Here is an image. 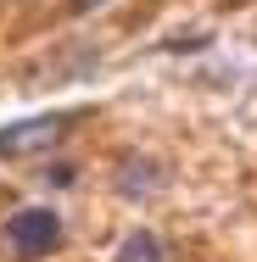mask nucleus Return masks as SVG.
Masks as SVG:
<instances>
[{
	"label": "nucleus",
	"mask_w": 257,
	"mask_h": 262,
	"mask_svg": "<svg viewBox=\"0 0 257 262\" xmlns=\"http://www.w3.org/2000/svg\"><path fill=\"white\" fill-rule=\"evenodd\" d=\"M6 240H11V251L17 257H51L56 246H62V217L51 207H23L6 217Z\"/></svg>",
	"instance_id": "1"
},
{
	"label": "nucleus",
	"mask_w": 257,
	"mask_h": 262,
	"mask_svg": "<svg viewBox=\"0 0 257 262\" xmlns=\"http://www.w3.org/2000/svg\"><path fill=\"white\" fill-rule=\"evenodd\" d=\"M62 128H67V117H23V123L0 128V157L23 162V157H39V151H56Z\"/></svg>",
	"instance_id": "2"
},
{
	"label": "nucleus",
	"mask_w": 257,
	"mask_h": 262,
	"mask_svg": "<svg viewBox=\"0 0 257 262\" xmlns=\"http://www.w3.org/2000/svg\"><path fill=\"white\" fill-rule=\"evenodd\" d=\"M117 262H162V246H156L151 229H134L123 246H117Z\"/></svg>",
	"instance_id": "3"
},
{
	"label": "nucleus",
	"mask_w": 257,
	"mask_h": 262,
	"mask_svg": "<svg viewBox=\"0 0 257 262\" xmlns=\"http://www.w3.org/2000/svg\"><path fill=\"white\" fill-rule=\"evenodd\" d=\"M95 6H101V0H73V11H95Z\"/></svg>",
	"instance_id": "4"
}]
</instances>
